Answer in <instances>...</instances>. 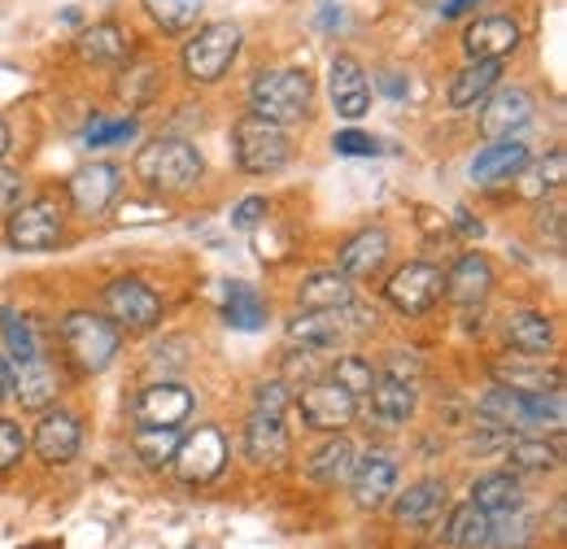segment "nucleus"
Here are the masks:
<instances>
[{"label": "nucleus", "mask_w": 567, "mask_h": 549, "mask_svg": "<svg viewBox=\"0 0 567 549\" xmlns=\"http://www.w3.org/2000/svg\"><path fill=\"white\" fill-rule=\"evenodd\" d=\"M136 170H141V179H148L162 193H188V188L202 184L206 162L188 139H157V144L141 148Z\"/></svg>", "instance_id": "2"}, {"label": "nucleus", "mask_w": 567, "mask_h": 549, "mask_svg": "<svg viewBox=\"0 0 567 549\" xmlns=\"http://www.w3.org/2000/svg\"><path fill=\"white\" fill-rule=\"evenodd\" d=\"M332 384H341L346 393H354V397H367L371 393V384H375V371H371V362H362V358H341L337 366H332Z\"/></svg>", "instance_id": "40"}, {"label": "nucleus", "mask_w": 567, "mask_h": 549, "mask_svg": "<svg viewBox=\"0 0 567 549\" xmlns=\"http://www.w3.org/2000/svg\"><path fill=\"white\" fill-rule=\"evenodd\" d=\"M506 458L515 472H555L559 467V445L542 441V436H519L506 441Z\"/></svg>", "instance_id": "36"}, {"label": "nucleus", "mask_w": 567, "mask_h": 549, "mask_svg": "<svg viewBox=\"0 0 567 549\" xmlns=\"http://www.w3.org/2000/svg\"><path fill=\"white\" fill-rule=\"evenodd\" d=\"M350 488H354V501L362 510L389 506L393 493H398V463L384 449L362 454V458H354V467H350Z\"/></svg>", "instance_id": "11"}, {"label": "nucleus", "mask_w": 567, "mask_h": 549, "mask_svg": "<svg viewBox=\"0 0 567 549\" xmlns=\"http://www.w3.org/2000/svg\"><path fill=\"white\" fill-rule=\"evenodd\" d=\"M384 258H389V231L384 227H367V231H358L354 240L341 249V274L371 279L384 267Z\"/></svg>", "instance_id": "23"}, {"label": "nucleus", "mask_w": 567, "mask_h": 549, "mask_svg": "<svg viewBox=\"0 0 567 549\" xmlns=\"http://www.w3.org/2000/svg\"><path fill=\"white\" fill-rule=\"evenodd\" d=\"M79 53H83V62L114 66V62H123V58L132 53V44H127V31H123L118 22H92V27L79 35Z\"/></svg>", "instance_id": "27"}, {"label": "nucleus", "mask_w": 567, "mask_h": 549, "mask_svg": "<svg viewBox=\"0 0 567 549\" xmlns=\"http://www.w3.org/2000/svg\"><path fill=\"white\" fill-rule=\"evenodd\" d=\"M240 53V27L236 22H210L184 44V74L193 83H218Z\"/></svg>", "instance_id": "3"}, {"label": "nucleus", "mask_w": 567, "mask_h": 549, "mask_svg": "<svg viewBox=\"0 0 567 549\" xmlns=\"http://www.w3.org/2000/svg\"><path fill=\"white\" fill-rule=\"evenodd\" d=\"M472 4H476V0H450V4H445V18H458V13H467Z\"/></svg>", "instance_id": "51"}, {"label": "nucleus", "mask_w": 567, "mask_h": 549, "mask_svg": "<svg viewBox=\"0 0 567 549\" xmlns=\"http://www.w3.org/2000/svg\"><path fill=\"white\" fill-rule=\"evenodd\" d=\"M9 245L22 253H44L62 240V209L58 201H27L9 214Z\"/></svg>", "instance_id": "7"}, {"label": "nucleus", "mask_w": 567, "mask_h": 549, "mask_svg": "<svg viewBox=\"0 0 567 549\" xmlns=\"http://www.w3.org/2000/svg\"><path fill=\"white\" fill-rule=\"evenodd\" d=\"M367 397H371L375 423H384V427H402V423L415 414V402H420L415 380H411V375H393V371L375 375V384H371Z\"/></svg>", "instance_id": "15"}, {"label": "nucleus", "mask_w": 567, "mask_h": 549, "mask_svg": "<svg viewBox=\"0 0 567 549\" xmlns=\"http://www.w3.org/2000/svg\"><path fill=\"white\" fill-rule=\"evenodd\" d=\"M524 166H528V144H519V139H497V144H489L485 153H476V162H472V179H476L481 188H494V184L515 179Z\"/></svg>", "instance_id": "22"}, {"label": "nucleus", "mask_w": 567, "mask_h": 549, "mask_svg": "<svg viewBox=\"0 0 567 549\" xmlns=\"http://www.w3.org/2000/svg\"><path fill=\"white\" fill-rule=\"evenodd\" d=\"M188 414H193V393L184 384H153L136 397L141 427H179Z\"/></svg>", "instance_id": "17"}, {"label": "nucleus", "mask_w": 567, "mask_h": 549, "mask_svg": "<svg viewBox=\"0 0 567 549\" xmlns=\"http://www.w3.org/2000/svg\"><path fill=\"white\" fill-rule=\"evenodd\" d=\"M564 170H567V157L564 153H550V157L533 170V188H528V193H555V188H564Z\"/></svg>", "instance_id": "42"}, {"label": "nucleus", "mask_w": 567, "mask_h": 549, "mask_svg": "<svg viewBox=\"0 0 567 549\" xmlns=\"http://www.w3.org/2000/svg\"><path fill=\"white\" fill-rule=\"evenodd\" d=\"M13 397V371H9V362L0 358V402H9Z\"/></svg>", "instance_id": "50"}, {"label": "nucleus", "mask_w": 567, "mask_h": 549, "mask_svg": "<svg viewBox=\"0 0 567 549\" xmlns=\"http://www.w3.org/2000/svg\"><path fill=\"white\" fill-rule=\"evenodd\" d=\"M144 9L162 31H188V27H197L206 0H144Z\"/></svg>", "instance_id": "37"}, {"label": "nucleus", "mask_w": 567, "mask_h": 549, "mask_svg": "<svg viewBox=\"0 0 567 549\" xmlns=\"http://www.w3.org/2000/svg\"><path fill=\"white\" fill-rule=\"evenodd\" d=\"M223 319H227V328H236V332H258V328L267 323V305H262L258 288H249V283H240V279L227 283Z\"/></svg>", "instance_id": "31"}, {"label": "nucleus", "mask_w": 567, "mask_h": 549, "mask_svg": "<svg viewBox=\"0 0 567 549\" xmlns=\"http://www.w3.org/2000/svg\"><path fill=\"white\" fill-rule=\"evenodd\" d=\"M114 193H118V166H110V162H92V166H83L71 179V201L87 218L110 206Z\"/></svg>", "instance_id": "21"}, {"label": "nucleus", "mask_w": 567, "mask_h": 549, "mask_svg": "<svg viewBox=\"0 0 567 549\" xmlns=\"http://www.w3.org/2000/svg\"><path fill=\"white\" fill-rule=\"evenodd\" d=\"M472 501H476L481 510H489V515H502V510L524 506V488H519V480H515L511 472H494V476H481V480H476Z\"/></svg>", "instance_id": "35"}, {"label": "nucleus", "mask_w": 567, "mask_h": 549, "mask_svg": "<svg viewBox=\"0 0 567 549\" xmlns=\"http://www.w3.org/2000/svg\"><path fill=\"white\" fill-rule=\"evenodd\" d=\"M288 341L323 353V349H332V344L341 341V323H337L332 314H323V310H306V314L288 319Z\"/></svg>", "instance_id": "32"}, {"label": "nucleus", "mask_w": 567, "mask_h": 549, "mask_svg": "<svg viewBox=\"0 0 567 549\" xmlns=\"http://www.w3.org/2000/svg\"><path fill=\"white\" fill-rule=\"evenodd\" d=\"M297 411L306 418V427H315V432H341V427L354 423L358 397L346 393L341 384H332V380H310L306 393L297 397Z\"/></svg>", "instance_id": "6"}, {"label": "nucleus", "mask_w": 567, "mask_h": 549, "mask_svg": "<svg viewBox=\"0 0 567 549\" xmlns=\"http://www.w3.org/2000/svg\"><path fill=\"white\" fill-rule=\"evenodd\" d=\"M0 332H4V344H9V353H13L18 362L40 358V341H35V328H31L27 314H18V310H0Z\"/></svg>", "instance_id": "39"}, {"label": "nucleus", "mask_w": 567, "mask_h": 549, "mask_svg": "<svg viewBox=\"0 0 567 549\" xmlns=\"http://www.w3.org/2000/svg\"><path fill=\"white\" fill-rule=\"evenodd\" d=\"M267 214H271V206H267V197H245V201L236 206V214H231V222L249 231V227H258V222H262Z\"/></svg>", "instance_id": "47"}, {"label": "nucleus", "mask_w": 567, "mask_h": 549, "mask_svg": "<svg viewBox=\"0 0 567 549\" xmlns=\"http://www.w3.org/2000/svg\"><path fill=\"white\" fill-rule=\"evenodd\" d=\"M350 467H354V445H350L346 436H332V441L319 445L315 458L306 463V472H310L315 484H341L350 476Z\"/></svg>", "instance_id": "33"}, {"label": "nucleus", "mask_w": 567, "mask_h": 549, "mask_svg": "<svg viewBox=\"0 0 567 549\" xmlns=\"http://www.w3.org/2000/svg\"><path fill=\"white\" fill-rule=\"evenodd\" d=\"M497 79H502V62H472V66H463L454 74V83H450V105L454 110L481 105L497 87Z\"/></svg>", "instance_id": "29"}, {"label": "nucleus", "mask_w": 567, "mask_h": 549, "mask_svg": "<svg viewBox=\"0 0 567 549\" xmlns=\"http://www.w3.org/2000/svg\"><path fill=\"white\" fill-rule=\"evenodd\" d=\"M136 118H118V123H92L83 139H87V148H114V144H127V139H136Z\"/></svg>", "instance_id": "41"}, {"label": "nucleus", "mask_w": 567, "mask_h": 549, "mask_svg": "<svg viewBox=\"0 0 567 549\" xmlns=\"http://www.w3.org/2000/svg\"><path fill=\"white\" fill-rule=\"evenodd\" d=\"M79 418L71 411H49L40 418V427H35V454L49 463V467H62V463H71L74 454H79Z\"/></svg>", "instance_id": "19"}, {"label": "nucleus", "mask_w": 567, "mask_h": 549, "mask_svg": "<svg viewBox=\"0 0 567 549\" xmlns=\"http://www.w3.org/2000/svg\"><path fill=\"white\" fill-rule=\"evenodd\" d=\"M231 144H236L240 170H249V175H276L284 162H288V136H284V127L258 118V114H249V118L236 123Z\"/></svg>", "instance_id": "5"}, {"label": "nucleus", "mask_w": 567, "mask_h": 549, "mask_svg": "<svg viewBox=\"0 0 567 549\" xmlns=\"http://www.w3.org/2000/svg\"><path fill=\"white\" fill-rule=\"evenodd\" d=\"M136 454H141L148 467H166L175 458V445H179V427H136Z\"/></svg>", "instance_id": "38"}, {"label": "nucleus", "mask_w": 567, "mask_h": 549, "mask_svg": "<svg viewBox=\"0 0 567 549\" xmlns=\"http://www.w3.org/2000/svg\"><path fill=\"white\" fill-rule=\"evenodd\" d=\"M537 537V515H528L524 506L489 515V546L494 549H524Z\"/></svg>", "instance_id": "34"}, {"label": "nucleus", "mask_w": 567, "mask_h": 549, "mask_svg": "<svg viewBox=\"0 0 567 549\" xmlns=\"http://www.w3.org/2000/svg\"><path fill=\"white\" fill-rule=\"evenodd\" d=\"M13 397L22 402V411H49L53 397H58V375H53V366L40 362V358L22 362V371L13 375Z\"/></svg>", "instance_id": "26"}, {"label": "nucleus", "mask_w": 567, "mask_h": 549, "mask_svg": "<svg viewBox=\"0 0 567 549\" xmlns=\"http://www.w3.org/2000/svg\"><path fill=\"white\" fill-rule=\"evenodd\" d=\"M245 454H249L254 467H284V458H288V427L280 423V414H249V423H245Z\"/></svg>", "instance_id": "18"}, {"label": "nucleus", "mask_w": 567, "mask_h": 549, "mask_svg": "<svg viewBox=\"0 0 567 549\" xmlns=\"http://www.w3.org/2000/svg\"><path fill=\"white\" fill-rule=\"evenodd\" d=\"M533 118V96L524 87H494L481 110V132L489 139H511Z\"/></svg>", "instance_id": "13"}, {"label": "nucleus", "mask_w": 567, "mask_h": 549, "mask_svg": "<svg viewBox=\"0 0 567 549\" xmlns=\"http://www.w3.org/2000/svg\"><path fill=\"white\" fill-rule=\"evenodd\" d=\"M506 341L519 353H550L555 349V323L542 314V310H519L506 319Z\"/></svg>", "instance_id": "28"}, {"label": "nucleus", "mask_w": 567, "mask_h": 549, "mask_svg": "<svg viewBox=\"0 0 567 549\" xmlns=\"http://www.w3.org/2000/svg\"><path fill=\"white\" fill-rule=\"evenodd\" d=\"M284 380H301V384L319 380V362H315V349H297V353H288V358H284Z\"/></svg>", "instance_id": "44"}, {"label": "nucleus", "mask_w": 567, "mask_h": 549, "mask_svg": "<svg viewBox=\"0 0 567 549\" xmlns=\"http://www.w3.org/2000/svg\"><path fill=\"white\" fill-rule=\"evenodd\" d=\"M18 201H22V179H18L13 170L0 166V214H9Z\"/></svg>", "instance_id": "48"}, {"label": "nucleus", "mask_w": 567, "mask_h": 549, "mask_svg": "<svg viewBox=\"0 0 567 549\" xmlns=\"http://www.w3.org/2000/svg\"><path fill=\"white\" fill-rule=\"evenodd\" d=\"M175 472H179V480L184 484H206L214 480L218 472H223V463H227V441H223V432L218 427H197L193 436H179V445H175Z\"/></svg>", "instance_id": "8"}, {"label": "nucleus", "mask_w": 567, "mask_h": 549, "mask_svg": "<svg viewBox=\"0 0 567 549\" xmlns=\"http://www.w3.org/2000/svg\"><path fill=\"white\" fill-rule=\"evenodd\" d=\"M22 454H27V436H22V427L9 423V418H0V472H9Z\"/></svg>", "instance_id": "43"}, {"label": "nucleus", "mask_w": 567, "mask_h": 549, "mask_svg": "<svg viewBox=\"0 0 567 549\" xmlns=\"http://www.w3.org/2000/svg\"><path fill=\"white\" fill-rule=\"evenodd\" d=\"M494 380L497 389H511V393H550V389H564V371L559 366H546L537 353L497 358Z\"/></svg>", "instance_id": "12"}, {"label": "nucleus", "mask_w": 567, "mask_h": 549, "mask_svg": "<svg viewBox=\"0 0 567 549\" xmlns=\"http://www.w3.org/2000/svg\"><path fill=\"white\" fill-rule=\"evenodd\" d=\"M380 83H384V92H389V96H398V101H402V96L411 92V83H402V79H398V70H389V74H384Z\"/></svg>", "instance_id": "49"}, {"label": "nucleus", "mask_w": 567, "mask_h": 549, "mask_svg": "<svg viewBox=\"0 0 567 549\" xmlns=\"http://www.w3.org/2000/svg\"><path fill=\"white\" fill-rule=\"evenodd\" d=\"M288 402H292V393H288V380H271V384H262V389H258V402H254V411L284 414V411H288Z\"/></svg>", "instance_id": "45"}, {"label": "nucleus", "mask_w": 567, "mask_h": 549, "mask_svg": "<svg viewBox=\"0 0 567 549\" xmlns=\"http://www.w3.org/2000/svg\"><path fill=\"white\" fill-rule=\"evenodd\" d=\"M384 292H389V301L402 314H427L441 301V292H445V274L436 271V267H427V262H406L402 271L384 283Z\"/></svg>", "instance_id": "10"}, {"label": "nucleus", "mask_w": 567, "mask_h": 549, "mask_svg": "<svg viewBox=\"0 0 567 549\" xmlns=\"http://www.w3.org/2000/svg\"><path fill=\"white\" fill-rule=\"evenodd\" d=\"M445 541L454 549H485L489 546V510H481L476 501L454 506L445 519Z\"/></svg>", "instance_id": "30"}, {"label": "nucleus", "mask_w": 567, "mask_h": 549, "mask_svg": "<svg viewBox=\"0 0 567 549\" xmlns=\"http://www.w3.org/2000/svg\"><path fill=\"white\" fill-rule=\"evenodd\" d=\"M332 148L346 153V157H375V153H380V139L362 136V132H337V136H332Z\"/></svg>", "instance_id": "46"}, {"label": "nucleus", "mask_w": 567, "mask_h": 549, "mask_svg": "<svg viewBox=\"0 0 567 549\" xmlns=\"http://www.w3.org/2000/svg\"><path fill=\"white\" fill-rule=\"evenodd\" d=\"M105 310H110L114 328H127V332H148L162 319L157 292L148 283H141V279H114L105 288Z\"/></svg>", "instance_id": "9"}, {"label": "nucleus", "mask_w": 567, "mask_h": 549, "mask_svg": "<svg viewBox=\"0 0 567 549\" xmlns=\"http://www.w3.org/2000/svg\"><path fill=\"white\" fill-rule=\"evenodd\" d=\"M441 510H445V484L441 480L411 484V488L393 501V519H398L402 528H424V524H432Z\"/></svg>", "instance_id": "24"}, {"label": "nucleus", "mask_w": 567, "mask_h": 549, "mask_svg": "<svg viewBox=\"0 0 567 549\" xmlns=\"http://www.w3.org/2000/svg\"><path fill=\"white\" fill-rule=\"evenodd\" d=\"M62 341L71 349V358L83 366V371H92V375H101L114 358H118V328L110 323V319H101V314H87V310H74L66 314V323H62Z\"/></svg>", "instance_id": "4"}, {"label": "nucleus", "mask_w": 567, "mask_h": 549, "mask_svg": "<svg viewBox=\"0 0 567 549\" xmlns=\"http://www.w3.org/2000/svg\"><path fill=\"white\" fill-rule=\"evenodd\" d=\"M519 44V27L502 13H489V18H476L467 31H463V49L472 62H502L506 53H515Z\"/></svg>", "instance_id": "16"}, {"label": "nucleus", "mask_w": 567, "mask_h": 549, "mask_svg": "<svg viewBox=\"0 0 567 549\" xmlns=\"http://www.w3.org/2000/svg\"><path fill=\"white\" fill-rule=\"evenodd\" d=\"M489 288H494V267L485 253H463L454 262V271L445 274V297L454 305H481L489 297Z\"/></svg>", "instance_id": "20"}, {"label": "nucleus", "mask_w": 567, "mask_h": 549, "mask_svg": "<svg viewBox=\"0 0 567 549\" xmlns=\"http://www.w3.org/2000/svg\"><path fill=\"white\" fill-rule=\"evenodd\" d=\"M9 153V127H4V118H0V157Z\"/></svg>", "instance_id": "52"}, {"label": "nucleus", "mask_w": 567, "mask_h": 549, "mask_svg": "<svg viewBox=\"0 0 567 549\" xmlns=\"http://www.w3.org/2000/svg\"><path fill=\"white\" fill-rule=\"evenodd\" d=\"M328 92H332V105L341 118H362L371 110V79L346 53L332 58V66H328Z\"/></svg>", "instance_id": "14"}, {"label": "nucleus", "mask_w": 567, "mask_h": 549, "mask_svg": "<svg viewBox=\"0 0 567 549\" xmlns=\"http://www.w3.org/2000/svg\"><path fill=\"white\" fill-rule=\"evenodd\" d=\"M310 101H315V83L306 70H262L249 87V105L258 118L267 123H297L310 114Z\"/></svg>", "instance_id": "1"}, {"label": "nucleus", "mask_w": 567, "mask_h": 549, "mask_svg": "<svg viewBox=\"0 0 567 549\" xmlns=\"http://www.w3.org/2000/svg\"><path fill=\"white\" fill-rule=\"evenodd\" d=\"M297 301H301V310H323V314H337V310H346V305L354 301L350 274H341V271H319V274H310V279L301 283Z\"/></svg>", "instance_id": "25"}]
</instances>
